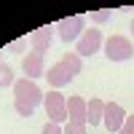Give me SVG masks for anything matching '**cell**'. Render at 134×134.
Returning a JSON list of instances; mask_svg holds the SVG:
<instances>
[{
  "label": "cell",
  "mask_w": 134,
  "mask_h": 134,
  "mask_svg": "<svg viewBox=\"0 0 134 134\" xmlns=\"http://www.w3.org/2000/svg\"><path fill=\"white\" fill-rule=\"evenodd\" d=\"M14 102L16 105H24V107H38L43 99H46V94L38 88L35 81H30V78H19V81L14 83Z\"/></svg>",
  "instance_id": "obj_1"
},
{
  "label": "cell",
  "mask_w": 134,
  "mask_h": 134,
  "mask_svg": "<svg viewBox=\"0 0 134 134\" xmlns=\"http://www.w3.org/2000/svg\"><path fill=\"white\" fill-rule=\"evenodd\" d=\"M43 105H46V115H48V121L51 124H67V97L62 94V91H48L46 94V99H43Z\"/></svg>",
  "instance_id": "obj_2"
},
{
  "label": "cell",
  "mask_w": 134,
  "mask_h": 134,
  "mask_svg": "<svg viewBox=\"0 0 134 134\" xmlns=\"http://www.w3.org/2000/svg\"><path fill=\"white\" fill-rule=\"evenodd\" d=\"M131 54H134V48H131V40L129 38L110 35L105 40V57L110 62H126V59H131Z\"/></svg>",
  "instance_id": "obj_3"
},
{
  "label": "cell",
  "mask_w": 134,
  "mask_h": 134,
  "mask_svg": "<svg viewBox=\"0 0 134 134\" xmlns=\"http://www.w3.org/2000/svg\"><path fill=\"white\" fill-rule=\"evenodd\" d=\"M102 124L110 134H118L126 124V110L121 107L118 102H105V115H102Z\"/></svg>",
  "instance_id": "obj_4"
},
{
  "label": "cell",
  "mask_w": 134,
  "mask_h": 134,
  "mask_svg": "<svg viewBox=\"0 0 134 134\" xmlns=\"http://www.w3.org/2000/svg\"><path fill=\"white\" fill-rule=\"evenodd\" d=\"M99 46H102V32L99 30H83V35L78 38V46H75V54L78 57H91V54L99 51Z\"/></svg>",
  "instance_id": "obj_5"
},
{
  "label": "cell",
  "mask_w": 134,
  "mask_h": 134,
  "mask_svg": "<svg viewBox=\"0 0 134 134\" xmlns=\"http://www.w3.org/2000/svg\"><path fill=\"white\" fill-rule=\"evenodd\" d=\"M57 30H59V38L64 43H72L83 35V16H70V19H62L57 21Z\"/></svg>",
  "instance_id": "obj_6"
},
{
  "label": "cell",
  "mask_w": 134,
  "mask_h": 134,
  "mask_svg": "<svg viewBox=\"0 0 134 134\" xmlns=\"http://www.w3.org/2000/svg\"><path fill=\"white\" fill-rule=\"evenodd\" d=\"M86 99L83 97H70L67 99V118H70V124H78V126H86L88 121H86Z\"/></svg>",
  "instance_id": "obj_7"
},
{
  "label": "cell",
  "mask_w": 134,
  "mask_h": 134,
  "mask_svg": "<svg viewBox=\"0 0 134 134\" xmlns=\"http://www.w3.org/2000/svg\"><path fill=\"white\" fill-rule=\"evenodd\" d=\"M21 70H24V78H30V81H35V78L46 75V70H43V54H27L24 59H21Z\"/></svg>",
  "instance_id": "obj_8"
},
{
  "label": "cell",
  "mask_w": 134,
  "mask_h": 134,
  "mask_svg": "<svg viewBox=\"0 0 134 134\" xmlns=\"http://www.w3.org/2000/svg\"><path fill=\"white\" fill-rule=\"evenodd\" d=\"M46 78H48V83L54 86V91H59L62 86H67L72 81V72L67 70V67L62 64V62H57L54 67H48V72H46Z\"/></svg>",
  "instance_id": "obj_9"
},
{
  "label": "cell",
  "mask_w": 134,
  "mask_h": 134,
  "mask_svg": "<svg viewBox=\"0 0 134 134\" xmlns=\"http://www.w3.org/2000/svg\"><path fill=\"white\" fill-rule=\"evenodd\" d=\"M51 32H54V27L48 24V27H40V30H35L30 35V46H32L35 54H46L51 48Z\"/></svg>",
  "instance_id": "obj_10"
},
{
  "label": "cell",
  "mask_w": 134,
  "mask_h": 134,
  "mask_svg": "<svg viewBox=\"0 0 134 134\" xmlns=\"http://www.w3.org/2000/svg\"><path fill=\"white\" fill-rule=\"evenodd\" d=\"M102 115H105V102L94 97L91 102L86 105V121H88L91 126H97V124H102Z\"/></svg>",
  "instance_id": "obj_11"
},
{
  "label": "cell",
  "mask_w": 134,
  "mask_h": 134,
  "mask_svg": "<svg viewBox=\"0 0 134 134\" xmlns=\"http://www.w3.org/2000/svg\"><path fill=\"white\" fill-rule=\"evenodd\" d=\"M62 64H64L70 72H72V78H75L78 72L83 70V59L78 57V54H64V57H62Z\"/></svg>",
  "instance_id": "obj_12"
},
{
  "label": "cell",
  "mask_w": 134,
  "mask_h": 134,
  "mask_svg": "<svg viewBox=\"0 0 134 134\" xmlns=\"http://www.w3.org/2000/svg\"><path fill=\"white\" fill-rule=\"evenodd\" d=\"M16 81H14V70H11V67L8 64H3V62H0V86H14Z\"/></svg>",
  "instance_id": "obj_13"
},
{
  "label": "cell",
  "mask_w": 134,
  "mask_h": 134,
  "mask_svg": "<svg viewBox=\"0 0 134 134\" xmlns=\"http://www.w3.org/2000/svg\"><path fill=\"white\" fill-rule=\"evenodd\" d=\"M107 19H110V11H107V8H99V11H91V21H97V24H105Z\"/></svg>",
  "instance_id": "obj_14"
},
{
  "label": "cell",
  "mask_w": 134,
  "mask_h": 134,
  "mask_svg": "<svg viewBox=\"0 0 134 134\" xmlns=\"http://www.w3.org/2000/svg\"><path fill=\"white\" fill-rule=\"evenodd\" d=\"M64 134H86V126H78V124H70V121H67Z\"/></svg>",
  "instance_id": "obj_15"
},
{
  "label": "cell",
  "mask_w": 134,
  "mask_h": 134,
  "mask_svg": "<svg viewBox=\"0 0 134 134\" xmlns=\"http://www.w3.org/2000/svg\"><path fill=\"white\" fill-rule=\"evenodd\" d=\"M43 134H64V129L59 124H51V121H48V124L43 126Z\"/></svg>",
  "instance_id": "obj_16"
},
{
  "label": "cell",
  "mask_w": 134,
  "mask_h": 134,
  "mask_svg": "<svg viewBox=\"0 0 134 134\" xmlns=\"http://www.w3.org/2000/svg\"><path fill=\"white\" fill-rule=\"evenodd\" d=\"M118 134H134V115H126V124H124V129Z\"/></svg>",
  "instance_id": "obj_17"
},
{
  "label": "cell",
  "mask_w": 134,
  "mask_h": 134,
  "mask_svg": "<svg viewBox=\"0 0 134 134\" xmlns=\"http://www.w3.org/2000/svg\"><path fill=\"white\" fill-rule=\"evenodd\" d=\"M21 46H24V40H14V43H11V46H8V48H11V51H19Z\"/></svg>",
  "instance_id": "obj_18"
},
{
  "label": "cell",
  "mask_w": 134,
  "mask_h": 134,
  "mask_svg": "<svg viewBox=\"0 0 134 134\" xmlns=\"http://www.w3.org/2000/svg\"><path fill=\"white\" fill-rule=\"evenodd\" d=\"M131 32H134V19H131Z\"/></svg>",
  "instance_id": "obj_19"
}]
</instances>
